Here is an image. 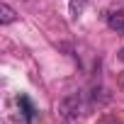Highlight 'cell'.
I'll return each mask as SVG.
<instances>
[{
  "label": "cell",
  "mask_w": 124,
  "mask_h": 124,
  "mask_svg": "<svg viewBox=\"0 0 124 124\" xmlns=\"http://www.w3.org/2000/svg\"><path fill=\"white\" fill-rule=\"evenodd\" d=\"M58 112H61V117H63L66 122H73V119L80 114V93H71V95H66L63 100H61Z\"/></svg>",
  "instance_id": "1"
},
{
  "label": "cell",
  "mask_w": 124,
  "mask_h": 124,
  "mask_svg": "<svg viewBox=\"0 0 124 124\" xmlns=\"http://www.w3.org/2000/svg\"><path fill=\"white\" fill-rule=\"evenodd\" d=\"M17 109H20V117H22V124H32L34 117H37V109L32 105V100L27 95H20L17 97Z\"/></svg>",
  "instance_id": "2"
},
{
  "label": "cell",
  "mask_w": 124,
  "mask_h": 124,
  "mask_svg": "<svg viewBox=\"0 0 124 124\" xmlns=\"http://www.w3.org/2000/svg\"><path fill=\"white\" fill-rule=\"evenodd\" d=\"M107 24H109V29H114L117 34H124V10H112V12H107Z\"/></svg>",
  "instance_id": "3"
},
{
  "label": "cell",
  "mask_w": 124,
  "mask_h": 124,
  "mask_svg": "<svg viewBox=\"0 0 124 124\" xmlns=\"http://www.w3.org/2000/svg\"><path fill=\"white\" fill-rule=\"evenodd\" d=\"M17 20V12L8 5V3H3V5H0V22H3V24H10V22H15Z\"/></svg>",
  "instance_id": "4"
},
{
  "label": "cell",
  "mask_w": 124,
  "mask_h": 124,
  "mask_svg": "<svg viewBox=\"0 0 124 124\" xmlns=\"http://www.w3.org/2000/svg\"><path fill=\"white\" fill-rule=\"evenodd\" d=\"M85 5H88V0H71V5H68L71 17H73V20H76V17H80V15H83V10H85Z\"/></svg>",
  "instance_id": "5"
},
{
  "label": "cell",
  "mask_w": 124,
  "mask_h": 124,
  "mask_svg": "<svg viewBox=\"0 0 124 124\" xmlns=\"http://www.w3.org/2000/svg\"><path fill=\"white\" fill-rule=\"evenodd\" d=\"M119 56H122V58H124V49H122V51H119Z\"/></svg>",
  "instance_id": "6"
}]
</instances>
